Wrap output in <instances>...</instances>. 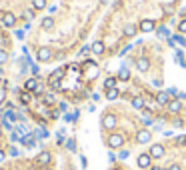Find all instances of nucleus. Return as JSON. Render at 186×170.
<instances>
[{
  "label": "nucleus",
  "mask_w": 186,
  "mask_h": 170,
  "mask_svg": "<svg viewBox=\"0 0 186 170\" xmlns=\"http://www.w3.org/2000/svg\"><path fill=\"white\" fill-rule=\"evenodd\" d=\"M124 144V138L120 134H110V138H108V148H120Z\"/></svg>",
  "instance_id": "obj_1"
},
{
  "label": "nucleus",
  "mask_w": 186,
  "mask_h": 170,
  "mask_svg": "<svg viewBox=\"0 0 186 170\" xmlns=\"http://www.w3.org/2000/svg\"><path fill=\"white\" fill-rule=\"evenodd\" d=\"M36 58L40 60V62H48V60L52 58V50H50V48H40L38 54H36Z\"/></svg>",
  "instance_id": "obj_2"
},
{
  "label": "nucleus",
  "mask_w": 186,
  "mask_h": 170,
  "mask_svg": "<svg viewBox=\"0 0 186 170\" xmlns=\"http://www.w3.org/2000/svg\"><path fill=\"white\" fill-rule=\"evenodd\" d=\"M136 140H138V144H148V142L152 140V134L148 132V130H140V132L136 134Z\"/></svg>",
  "instance_id": "obj_3"
},
{
  "label": "nucleus",
  "mask_w": 186,
  "mask_h": 170,
  "mask_svg": "<svg viewBox=\"0 0 186 170\" xmlns=\"http://www.w3.org/2000/svg\"><path fill=\"white\" fill-rule=\"evenodd\" d=\"M148 154L152 158H162L164 156V146L162 144H154V146H150V152Z\"/></svg>",
  "instance_id": "obj_4"
},
{
  "label": "nucleus",
  "mask_w": 186,
  "mask_h": 170,
  "mask_svg": "<svg viewBox=\"0 0 186 170\" xmlns=\"http://www.w3.org/2000/svg\"><path fill=\"white\" fill-rule=\"evenodd\" d=\"M102 126L104 128H114L116 126V116H112V114H104V118H102Z\"/></svg>",
  "instance_id": "obj_5"
},
{
  "label": "nucleus",
  "mask_w": 186,
  "mask_h": 170,
  "mask_svg": "<svg viewBox=\"0 0 186 170\" xmlns=\"http://www.w3.org/2000/svg\"><path fill=\"white\" fill-rule=\"evenodd\" d=\"M150 164H152L150 154H140L138 156V168H150Z\"/></svg>",
  "instance_id": "obj_6"
},
{
  "label": "nucleus",
  "mask_w": 186,
  "mask_h": 170,
  "mask_svg": "<svg viewBox=\"0 0 186 170\" xmlns=\"http://www.w3.org/2000/svg\"><path fill=\"white\" fill-rule=\"evenodd\" d=\"M166 106H168V110H170L172 114H178L180 110H182V100H170Z\"/></svg>",
  "instance_id": "obj_7"
},
{
  "label": "nucleus",
  "mask_w": 186,
  "mask_h": 170,
  "mask_svg": "<svg viewBox=\"0 0 186 170\" xmlns=\"http://www.w3.org/2000/svg\"><path fill=\"white\" fill-rule=\"evenodd\" d=\"M136 66H138V70L146 72V70L150 68V60L148 58H138V60H136Z\"/></svg>",
  "instance_id": "obj_8"
},
{
  "label": "nucleus",
  "mask_w": 186,
  "mask_h": 170,
  "mask_svg": "<svg viewBox=\"0 0 186 170\" xmlns=\"http://www.w3.org/2000/svg\"><path fill=\"white\" fill-rule=\"evenodd\" d=\"M90 50H92V54H96V56H100V54H104V44H102L100 40H96L94 44H92V48H90Z\"/></svg>",
  "instance_id": "obj_9"
},
{
  "label": "nucleus",
  "mask_w": 186,
  "mask_h": 170,
  "mask_svg": "<svg viewBox=\"0 0 186 170\" xmlns=\"http://www.w3.org/2000/svg\"><path fill=\"white\" fill-rule=\"evenodd\" d=\"M38 164H50V160H52V156H50V152H40V154H38Z\"/></svg>",
  "instance_id": "obj_10"
},
{
  "label": "nucleus",
  "mask_w": 186,
  "mask_h": 170,
  "mask_svg": "<svg viewBox=\"0 0 186 170\" xmlns=\"http://www.w3.org/2000/svg\"><path fill=\"white\" fill-rule=\"evenodd\" d=\"M168 98H170V94H168V90H162V92H158V96H156V102H158V104H168V102H170Z\"/></svg>",
  "instance_id": "obj_11"
},
{
  "label": "nucleus",
  "mask_w": 186,
  "mask_h": 170,
  "mask_svg": "<svg viewBox=\"0 0 186 170\" xmlns=\"http://www.w3.org/2000/svg\"><path fill=\"white\" fill-rule=\"evenodd\" d=\"M2 22H4V26H14V24H16V18H14V14H10V12L2 14Z\"/></svg>",
  "instance_id": "obj_12"
},
{
  "label": "nucleus",
  "mask_w": 186,
  "mask_h": 170,
  "mask_svg": "<svg viewBox=\"0 0 186 170\" xmlns=\"http://www.w3.org/2000/svg\"><path fill=\"white\" fill-rule=\"evenodd\" d=\"M140 30L142 32H152V30H154V22H152V20H142V22H140Z\"/></svg>",
  "instance_id": "obj_13"
},
{
  "label": "nucleus",
  "mask_w": 186,
  "mask_h": 170,
  "mask_svg": "<svg viewBox=\"0 0 186 170\" xmlns=\"http://www.w3.org/2000/svg\"><path fill=\"white\" fill-rule=\"evenodd\" d=\"M38 84H40V82H38L36 78H28V80H26V84H24V88L28 90V92H34Z\"/></svg>",
  "instance_id": "obj_14"
},
{
  "label": "nucleus",
  "mask_w": 186,
  "mask_h": 170,
  "mask_svg": "<svg viewBox=\"0 0 186 170\" xmlns=\"http://www.w3.org/2000/svg\"><path fill=\"white\" fill-rule=\"evenodd\" d=\"M122 34L128 36V38L134 36V34H136V26H134V24H126V26H124V30H122Z\"/></svg>",
  "instance_id": "obj_15"
},
{
  "label": "nucleus",
  "mask_w": 186,
  "mask_h": 170,
  "mask_svg": "<svg viewBox=\"0 0 186 170\" xmlns=\"http://www.w3.org/2000/svg\"><path fill=\"white\" fill-rule=\"evenodd\" d=\"M118 96H120L118 88H110V90H106V100H116Z\"/></svg>",
  "instance_id": "obj_16"
},
{
  "label": "nucleus",
  "mask_w": 186,
  "mask_h": 170,
  "mask_svg": "<svg viewBox=\"0 0 186 170\" xmlns=\"http://www.w3.org/2000/svg\"><path fill=\"white\" fill-rule=\"evenodd\" d=\"M110 88H116V78H114V76L104 80V90H110Z\"/></svg>",
  "instance_id": "obj_17"
},
{
  "label": "nucleus",
  "mask_w": 186,
  "mask_h": 170,
  "mask_svg": "<svg viewBox=\"0 0 186 170\" xmlns=\"http://www.w3.org/2000/svg\"><path fill=\"white\" fill-rule=\"evenodd\" d=\"M118 78H120V80H128V78H130V72H128V68H124V66L120 68V70H118Z\"/></svg>",
  "instance_id": "obj_18"
},
{
  "label": "nucleus",
  "mask_w": 186,
  "mask_h": 170,
  "mask_svg": "<svg viewBox=\"0 0 186 170\" xmlns=\"http://www.w3.org/2000/svg\"><path fill=\"white\" fill-rule=\"evenodd\" d=\"M22 144H24L26 148H32L36 142H34V138H32V136H22Z\"/></svg>",
  "instance_id": "obj_19"
},
{
  "label": "nucleus",
  "mask_w": 186,
  "mask_h": 170,
  "mask_svg": "<svg viewBox=\"0 0 186 170\" xmlns=\"http://www.w3.org/2000/svg\"><path fill=\"white\" fill-rule=\"evenodd\" d=\"M42 26H44V30H50V28H54V18H52V16H48V18H44V22H42Z\"/></svg>",
  "instance_id": "obj_20"
},
{
  "label": "nucleus",
  "mask_w": 186,
  "mask_h": 170,
  "mask_svg": "<svg viewBox=\"0 0 186 170\" xmlns=\"http://www.w3.org/2000/svg\"><path fill=\"white\" fill-rule=\"evenodd\" d=\"M30 100H32V94H30L28 90H24L22 94H20V102H22V104H28Z\"/></svg>",
  "instance_id": "obj_21"
},
{
  "label": "nucleus",
  "mask_w": 186,
  "mask_h": 170,
  "mask_svg": "<svg viewBox=\"0 0 186 170\" xmlns=\"http://www.w3.org/2000/svg\"><path fill=\"white\" fill-rule=\"evenodd\" d=\"M4 118H8L10 122H12V120H16V114H14L12 108H6V110H4Z\"/></svg>",
  "instance_id": "obj_22"
},
{
  "label": "nucleus",
  "mask_w": 186,
  "mask_h": 170,
  "mask_svg": "<svg viewBox=\"0 0 186 170\" xmlns=\"http://www.w3.org/2000/svg\"><path fill=\"white\" fill-rule=\"evenodd\" d=\"M32 6H34L36 10H42L46 6V0H32Z\"/></svg>",
  "instance_id": "obj_23"
},
{
  "label": "nucleus",
  "mask_w": 186,
  "mask_h": 170,
  "mask_svg": "<svg viewBox=\"0 0 186 170\" xmlns=\"http://www.w3.org/2000/svg\"><path fill=\"white\" fill-rule=\"evenodd\" d=\"M56 102V96L52 94V92H48V94H44V104H54Z\"/></svg>",
  "instance_id": "obj_24"
},
{
  "label": "nucleus",
  "mask_w": 186,
  "mask_h": 170,
  "mask_svg": "<svg viewBox=\"0 0 186 170\" xmlns=\"http://www.w3.org/2000/svg\"><path fill=\"white\" fill-rule=\"evenodd\" d=\"M132 106L140 110V108H144V100H142V98H132Z\"/></svg>",
  "instance_id": "obj_25"
},
{
  "label": "nucleus",
  "mask_w": 186,
  "mask_h": 170,
  "mask_svg": "<svg viewBox=\"0 0 186 170\" xmlns=\"http://www.w3.org/2000/svg\"><path fill=\"white\" fill-rule=\"evenodd\" d=\"M16 130H18V134H22V136H28V134H30L28 128H26L24 124H18V126H16Z\"/></svg>",
  "instance_id": "obj_26"
},
{
  "label": "nucleus",
  "mask_w": 186,
  "mask_h": 170,
  "mask_svg": "<svg viewBox=\"0 0 186 170\" xmlns=\"http://www.w3.org/2000/svg\"><path fill=\"white\" fill-rule=\"evenodd\" d=\"M48 136V130L46 128H38L36 130V138H46Z\"/></svg>",
  "instance_id": "obj_27"
},
{
  "label": "nucleus",
  "mask_w": 186,
  "mask_h": 170,
  "mask_svg": "<svg viewBox=\"0 0 186 170\" xmlns=\"http://www.w3.org/2000/svg\"><path fill=\"white\" fill-rule=\"evenodd\" d=\"M44 90H46V86H44V84H38V86H36V90H34V94H36V96H42V94H44Z\"/></svg>",
  "instance_id": "obj_28"
},
{
  "label": "nucleus",
  "mask_w": 186,
  "mask_h": 170,
  "mask_svg": "<svg viewBox=\"0 0 186 170\" xmlns=\"http://www.w3.org/2000/svg\"><path fill=\"white\" fill-rule=\"evenodd\" d=\"M66 148H68V150H72V152H74V150H76V142H74L72 138H68V140H66Z\"/></svg>",
  "instance_id": "obj_29"
},
{
  "label": "nucleus",
  "mask_w": 186,
  "mask_h": 170,
  "mask_svg": "<svg viewBox=\"0 0 186 170\" xmlns=\"http://www.w3.org/2000/svg\"><path fill=\"white\" fill-rule=\"evenodd\" d=\"M8 60V52L6 50H0V64H4Z\"/></svg>",
  "instance_id": "obj_30"
},
{
  "label": "nucleus",
  "mask_w": 186,
  "mask_h": 170,
  "mask_svg": "<svg viewBox=\"0 0 186 170\" xmlns=\"http://www.w3.org/2000/svg\"><path fill=\"white\" fill-rule=\"evenodd\" d=\"M2 128H6V130H12V122H10L8 118H4V120H2Z\"/></svg>",
  "instance_id": "obj_31"
},
{
  "label": "nucleus",
  "mask_w": 186,
  "mask_h": 170,
  "mask_svg": "<svg viewBox=\"0 0 186 170\" xmlns=\"http://www.w3.org/2000/svg\"><path fill=\"white\" fill-rule=\"evenodd\" d=\"M24 18L32 20V18H34V10H24Z\"/></svg>",
  "instance_id": "obj_32"
},
{
  "label": "nucleus",
  "mask_w": 186,
  "mask_h": 170,
  "mask_svg": "<svg viewBox=\"0 0 186 170\" xmlns=\"http://www.w3.org/2000/svg\"><path fill=\"white\" fill-rule=\"evenodd\" d=\"M118 158H120V160H126V158H128V150H120Z\"/></svg>",
  "instance_id": "obj_33"
},
{
  "label": "nucleus",
  "mask_w": 186,
  "mask_h": 170,
  "mask_svg": "<svg viewBox=\"0 0 186 170\" xmlns=\"http://www.w3.org/2000/svg\"><path fill=\"white\" fill-rule=\"evenodd\" d=\"M10 140H12V142L20 140V134H18V130H16V132H12V134H10Z\"/></svg>",
  "instance_id": "obj_34"
},
{
  "label": "nucleus",
  "mask_w": 186,
  "mask_h": 170,
  "mask_svg": "<svg viewBox=\"0 0 186 170\" xmlns=\"http://www.w3.org/2000/svg\"><path fill=\"white\" fill-rule=\"evenodd\" d=\"M174 40H176V42H178V44H182V46H186V40H184V38H182V36H174Z\"/></svg>",
  "instance_id": "obj_35"
},
{
  "label": "nucleus",
  "mask_w": 186,
  "mask_h": 170,
  "mask_svg": "<svg viewBox=\"0 0 186 170\" xmlns=\"http://www.w3.org/2000/svg\"><path fill=\"white\" fill-rule=\"evenodd\" d=\"M178 30H180V32H186V20H182V22L178 24Z\"/></svg>",
  "instance_id": "obj_36"
},
{
  "label": "nucleus",
  "mask_w": 186,
  "mask_h": 170,
  "mask_svg": "<svg viewBox=\"0 0 186 170\" xmlns=\"http://www.w3.org/2000/svg\"><path fill=\"white\" fill-rule=\"evenodd\" d=\"M18 154H20V152H18V148H14V146L10 148V156H18Z\"/></svg>",
  "instance_id": "obj_37"
},
{
  "label": "nucleus",
  "mask_w": 186,
  "mask_h": 170,
  "mask_svg": "<svg viewBox=\"0 0 186 170\" xmlns=\"http://www.w3.org/2000/svg\"><path fill=\"white\" fill-rule=\"evenodd\" d=\"M30 70H32L34 74H38V70H40V68H38V64H30Z\"/></svg>",
  "instance_id": "obj_38"
},
{
  "label": "nucleus",
  "mask_w": 186,
  "mask_h": 170,
  "mask_svg": "<svg viewBox=\"0 0 186 170\" xmlns=\"http://www.w3.org/2000/svg\"><path fill=\"white\" fill-rule=\"evenodd\" d=\"M152 84H154V86H156V88H160V86H162V80H160V78H156L154 82H152Z\"/></svg>",
  "instance_id": "obj_39"
},
{
  "label": "nucleus",
  "mask_w": 186,
  "mask_h": 170,
  "mask_svg": "<svg viewBox=\"0 0 186 170\" xmlns=\"http://www.w3.org/2000/svg\"><path fill=\"white\" fill-rule=\"evenodd\" d=\"M176 142H178V144H184V142H186V136H178Z\"/></svg>",
  "instance_id": "obj_40"
},
{
  "label": "nucleus",
  "mask_w": 186,
  "mask_h": 170,
  "mask_svg": "<svg viewBox=\"0 0 186 170\" xmlns=\"http://www.w3.org/2000/svg\"><path fill=\"white\" fill-rule=\"evenodd\" d=\"M16 38H24V30H16Z\"/></svg>",
  "instance_id": "obj_41"
},
{
  "label": "nucleus",
  "mask_w": 186,
  "mask_h": 170,
  "mask_svg": "<svg viewBox=\"0 0 186 170\" xmlns=\"http://www.w3.org/2000/svg\"><path fill=\"white\" fill-rule=\"evenodd\" d=\"M80 54H90V46H84V48H82V52Z\"/></svg>",
  "instance_id": "obj_42"
},
{
  "label": "nucleus",
  "mask_w": 186,
  "mask_h": 170,
  "mask_svg": "<svg viewBox=\"0 0 186 170\" xmlns=\"http://www.w3.org/2000/svg\"><path fill=\"white\" fill-rule=\"evenodd\" d=\"M4 158H6V154H4V150H0V164L4 162Z\"/></svg>",
  "instance_id": "obj_43"
},
{
  "label": "nucleus",
  "mask_w": 186,
  "mask_h": 170,
  "mask_svg": "<svg viewBox=\"0 0 186 170\" xmlns=\"http://www.w3.org/2000/svg\"><path fill=\"white\" fill-rule=\"evenodd\" d=\"M186 98V92H178V100H184Z\"/></svg>",
  "instance_id": "obj_44"
},
{
  "label": "nucleus",
  "mask_w": 186,
  "mask_h": 170,
  "mask_svg": "<svg viewBox=\"0 0 186 170\" xmlns=\"http://www.w3.org/2000/svg\"><path fill=\"white\" fill-rule=\"evenodd\" d=\"M168 170H182V168H180V166H178V164H172V166H170V168H168Z\"/></svg>",
  "instance_id": "obj_45"
},
{
  "label": "nucleus",
  "mask_w": 186,
  "mask_h": 170,
  "mask_svg": "<svg viewBox=\"0 0 186 170\" xmlns=\"http://www.w3.org/2000/svg\"><path fill=\"white\" fill-rule=\"evenodd\" d=\"M148 170H162L160 166H154V168H148Z\"/></svg>",
  "instance_id": "obj_46"
},
{
  "label": "nucleus",
  "mask_w": 186,
  "mask_h": 170,
  "mask_svg": "<svg viewBox=\"0 0 186 170\" xmlns=\"http://www.w3.org/2000/svg\"><path fill=\"white\" fill-rule=\"evenodd\" d=\"M0 104H2V96H0Z\"/></svg>",
  "instance_id": "obj_47"
},
{
  "label": "nucleus",
  "mask_w": 186,
  "mask_h": 170,
  "mask_svg": "<svg viewBox=\"0 0 186 170\" xmlns=\"http://www.w3.org/2000/svg\"><path fill=\"white\" fill-rule=\"evenodd\" d=\"M0 136H2V128H0Z\"/></svg>",
  "instance_id": "obj_48"
},
{
  "label": "nucleus",
  "mask_w": 186,
  "mask_h": 170,
  "mask_svg": "<svg viewBox=\"0 0 186 170\" xmlns=\"http://www.w3.org/2000/svg\"><path fill=\"white\" fill-rule=\"evenodd\" d=\"M112 170H120V168H112Z\"/></svg>",
  "instance_id": "obj_49"
}]
</instances>
